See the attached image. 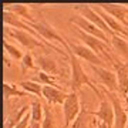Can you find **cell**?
<instances>
[{
    "mask_svg": "<svg viewBox=\"0 0 128 128\" xmlns=\"http://www.w3.org/2000/svg\"><path fill=\"white\" fill-rule=\"evenodd\" d=\"M30 107H32V105H23L18 111L10 112L4 120V128H14L16 127V125L24 118V115L28 114V108H30Z\"/></svg>",
    "mask_w": 128,
    "mask_h": 128,
    "instance_id": "d6986e66",
    "label": "cell"
},
{
    "mask_svg": "<svg viewBox=\"0 0 128 128\" xmlns=\"http://www.w3.org/2000/svg\"><path fill=\"white\" fill-rule=\"evenodd\" d=\"M111 46L115 48V51L122 57L125 61H128V41L124 37L115 34L111 37Z\"/></svg>",
    "mask_w": 128,
    "mask_h": 128,
    "instance_id": "ffe728a7",
    "label": "cell"
},
{
    "mask_svg": "<svg viewBox=\"0 0 128 128\" xmlns=\"http://www.w3.org/2000/svg\"><path fill=\"white\" fill-rule=\"evenodd\" d=\"M76 10H77V12H80L82 17L87 18L88 22H91L94 26H97V27L100 28L101 32H104L107 36H110V37L115 36L114 33L111 32V28L105 24L104 20L100 17V14L97 13V12L92 9L91 6H81V4H80V6H76Z\"/></svg>",
    "mask_w": 128,
    "mask_h": 128,
    "instance_id": "30bf717a",
    "label": "cell"
},
{
    "mask_svg": "<svg viewBox=\"0 0 128 128\" xmlns=\"http://www.w3.org/2000/svg\"><path fill=\"white\" fill-rule=\"evenodd\" d=\"M68 47L78 58L86 60V61H88L91 66H98V67H104L105 66V60H102L100 56H97L96 53H94L90 47L86 46V44H71V43H68Z\"/></svg>",
    "mask_w": 128,
    "mask_h": 128,
    "instance_id": "8fae6325",
    "label": "cell"
},
{
    "mask_svg": "<svg viewBox=\"0 0 128 128\" xmlns=\"http://www.w3.org/2000/svg\"><path fill=\"white\" fill-rule=\"evenodd\" d=\"M41 128H56V120L48 107H44V121Z\"/></svg>",
    "mask_w": 128,
    "mask_h": 128,
    "instance_id": "484cf974",
    "label": "cell"
},
{
    "mask_svg": "<svg viewBox=\"0 0 128 128\" xmlns=\"http://www.w3.org/2000/svg\"><path fill=\"white\" fill-rule=\"evenodd\" d=\"M33 81L38 82L41 86H50V87H57L56 82V76H50V74L44 73V71H38L36 73V76L33 77ZM58 88V87H57Z\"/></svg>",
    "mask_w": 128,
    "mask_h": 128,
    "instance_id": "603a6c76",
    "label": "cell"
},
{
    "mask_svg": "<svg viewBox=\"0 0 128 128\" xmlns=\"http://www.w3.org/2000/svg\"><path fill=\"white\" fill-rule=\"evenodd\" d=\"M20 66H22V73H26L27 70H33L36 67V64H34V58H33V54L30 51H27L24 57L22 58L20 61Z\"/></svg>",
    "mask_w": 128,
    "mask_h": 128,
    "instance_id": "d4e9b609",
    "label": "cell"
},
{
    "mask_svg": "<svg viewBox=\"0 0 128 128\" xmlns=\"http://www.w3.org/2000/svg\"><path fill=\"white\" fill-rule=\"evenodd\" d=\"M4 51L14 60H20L22 61V58L24 57L23 51L20 50V48H17L16 46H13V44H10L9 41H6V40H4Z\"/></svg>",
    "mask_w": 128,
    "mask_h": 128,
    "instance_id": "cb8c5ba5",
    "label": "cell"
},
{
    "mask_svg": "<svg viewBox=\"0 0 128 128\" xmlns=\"http://www.w3.org/2000/svg\"><path fill=\"white\" fill-rule=\"evenodd\" d=\"M63 107V115H64V127L67 128L68 125L77 120V117L81 112V105H80V97L77 91H70Z\"/></svg>",
    "mask_w": 128,
    "mask_h": 128,
    "instance_id": "3957f363",
    "label": "cell"
},
{
    "mask_svg": "<svg viewBox=\"0 0 128 128\" xmlns=\"http://www.w3.org/2000/svg\"><path fill=\"white\" fill-rule=\"evenodd\" d=\"M92 71L96 74L97 81L102 84L105 87V90H108L111 92L118 91V81H117V74L115 71L105 68V67H98V66H91Z\"/></svg>",
    "mask_w": 128,
    "mask_h": 128,
    "instance_id": "52a82bcc",
    "label": "cell"
},
{
    "mask_svg": "<svg viewBox=\"0 0 128 128\" xmlns=\"http://www.w3.org/2000/svg\"><path fill=\"white\" fill-rule=\"evenodd\" d=\"M115 74H117V81H118V92L125 98L128 96V66L118 61L117 58H112Z\"/></svg>",
    "mask_w": 128,
    "mask_h": 128,
    "instance_id": "7c38bea8",
    "label": "cell"
},
{
    "mask_svg": "<svg viewBox=\"0 0 128 128\" xmlns=\"http://www.w3.org/2000/svg\"><path fill=\"white\" fill-rule=\"evenodd\" d=\"M68 22L71 24H74V26H77V28L82 30L84 33H87V34H90V36L97 37L98 40L104 41V43H107V44H111V40H108V36H107L104 32H101L97 26H94L91 22H88L87 18H84L81 14H76V16H73V17H70Z\"/></svg>",
    "mask_w": 128,
    "mask_h": 128,
    "instance_id": "8992f818",
    "label": "cell"
},
{
    "mask_svg": "<svg viewBox=\"0 0 128 128\" xmlns=\"http://www.w3.org/2000/svg\"><path fill=\"white\" fill-rule=\"evenodd\" d=\"M125 105H127V108H128V96L125 97Z\"/></svg>",
    "mask_w": 128,
    "mask_h": 128,
    "instance_id": "f546056e",
    "label": "cell"
},
{
    "mask_svg": "<svg viewBox=\"0 0 128 128\" xmlns=\"http://www.w3.org/2000/svg\"><path fill=\"white\" fill-rule=\"evenodd\" d=\"M100 7L104 10L107 14H110L112 17L120 22V23L125 26L128 28V22H127V16H128V7L121 4H100Z\"/></svg>",
    "mask_w": 128,
    "mask_h": 128,
    "instance_id": "9a60e30c",
    "label": "cell"
},
{
    "mask_svg": "<svg viewBox=\"0 0 128 128\" xmlns=\"http://www.w3.org/2000/svg\"><path fill=\"white\" fill-rule=\"evenodd\" d=\"M4 12H10V13L16 14L17 17H22L26 20V23H36L37 20L30 14L28 6L26 4H4Z\"/></svg>",
    "mask_w": 128,
    "mask_h": 128,
    "instance_id": "e0dca14e",
    "label": "cell"
},
{
    "mask_svg": "<svg viewBox=\"0 0 128 128\" xmlns=\"http://www.w3.org/2000/svg\"><path fill=\"white\" fill-rule=\"evenodd\" d=\"M87 115H88V111L81 110L77 120L73 122V128H87Z\"/></svg>",
    "mask_w": 128,
    "mask_h": 128,
    "instance_id": "4316f807",
    "label": "cell"
},
{
    "mask_svg": "<svg viewBox=\"0 0 128 128\" xmlns=\"http://www.w3.org/2000/svg\"><path fill=\"white\" fill-rule=\"evenodd\" d=\"M3 94H4V100H10V98H13V97H27L28 94L24 90H20L17 86H14V84H10V82H3Z\"/></svg>",
    "mask_w": 128,
    "mask_h": 128,
    "instance_id": "44dd1931",
    "label": "cell"
},
{
    "mask_svg": "<svg viewBox=\"0 0 128 128\" xmlns=\"http://www.w3.org/2000/svg\"><path fill=\"white\" fill-rule=\"evenodd\" d=\"M104 94L108 97V100L111 101L112 108H114V128H125L128 122V115L125 112V108L121 104V101H120L118 96L115 92L108 91V90H105Z\"/></svg>",
    "mask_w": 128,
    "mask_h": 128,
    "instance_id": "9c48e42d",
    "label": "cell"
},
{
    "mask_svg": "<svg viewBox=\"0 0 128 128\" xmlns=\"http://www.w3.org/2000/svg\"><path fill=\"white\" fill-rule=\"evenodd\" d=\"M125 128H128V122H127V127H125Z\"/></svg>",
    "mask_w": 128,
    "mask_h": 128,
    "instance_id": "4dcf8cb0",
    "label": "cell"
},
{
    "mask_svg": "<svg viewBox=\"0 0 128 128\" xmlns=\"http://www.w3.org/2000/svg\"><path fill=\"white\" fill-rule=\"evenodd\" d=\"M36 63L38 64L40 71H44V73L50 74V76H57V73H58L57 63L48 56H37Z\"/></svg>",
    "mask_w": 128,
    "mask_h": 128,
    "instance_id": "ac0fdd59",
    "label": "cell"
},
{
    "mask_svg": "<svg viewBox=\"0 0 128 128\" xmlns=\"http://www.w3.org/2000/svg\"><path fill=\"white\" fill-rule=\"evenodd\" d=\"M4 33L9 37L17 40L20 44L26 48H28V51H33L36 48H46V44L43 43L41 40H38L37 37H34L32 33L28 32H23V30H17V28H12V27H6L4 26Z\"/></svg>",
    "mask_w": 128,
    "mask_h": 128,
    "instance_id": "7a4b0ae2",
    "label": "cell"
},
{
    "mask_svg": "<svg viewBox=\"0 0 128 128\" xmlns=\"http://www.w3.org/2000/svg\"><path fill=\"white\" fill-rule=\"evenodd\" d=\"M77 34H78V37L81 38L82 43H84L87 47H90L97 56H100L102 60H110L111 63H112V58H114V57L111 56L110 47H108L107 43L98 40V38L94 37V36H90V34H87V33H84L82 30H80V28H77Z\"/></svg>",
    "mask_w": 128,
    "mask_h": 128,
    "instance_id": "277c9868",
    "label": "cell"
},
{
    "mask_svg": "<svg viewBox=\"0 0 128 128\" xmlns=\"http://www.w3.org/2000/svg\"><path fill=\"white\" fill-rule=\"evenodd\" d=\"M68 92H64L57 87H50V86H43V98L50 105H63Z\"/></svg>",
    "mask_w": 128,
    "mask_h": 128,
    "instance_id": "4fadbf2b",
    "label": "cell"
},
{
    "mask_svg": "<svg viewBox=\"0 0 128 128\" xmlns=\"http://www.w3.org/2000/svg\"><path fill=\"white\" fill-rule=\"evenodd\" d=\"M88 114L94 115L97 118L105 122L108 125V128H114V108L111 101L107 98L105 94H102V97H100V107L97 111H88Z\"/></svg>",
    "mask_w": 128,
    "mask_h": 128,
    "instance_id": "ba28073f",
    "label": "cell"
},
{
    "mask_svg": "<svg viewBox=\"0 0 128 128\" xmlns=\"http://www.w3.org/2000/svg\"><path fill=\"white\" fill-rule=\"evenodd\" d=\"M66 51H67V56H68V63H70V74H71V80H70V88L71 91H78L82 86H88L92 91L96 92L98 98L102 97V92L98 90V88L92 84V81L90 80V77L87 76V73L84 71L81 63H80V58L74 54L73 51L70 50L68 43L66 46Z\"/></svg>",
    "mask_w": 128,
    "mask_h": 128,
    "instance_id": "6da1fadb",
    "label": "cell"
},
{
    "mask_svg": "<svg viewBox=\"0 0 128 128\" xmlns=\"http://www.w3.org/2000/svg\"><path fill=\"white\" fill-rule=\"evenodd\" d=\"M30 107V125L28 128H41L44 121V105L38 98L33 101Z\"/></svg>",
    "mask_w": 128,
    "mask_h": 128,
    "instance_id": "5bb4252c",
    "label": "cell"
},
{
    "mask_svg": "<svg viewBox=\"0 0 128 128\" xmlns=\"http://www.w3.org/2000/svg\"><path fill=\"white\" fill-rule=\"evenodd\" d=\"M28 125H30V114H26L24 115V118L22 120V121H20L14 128H27Z\"/></svg>",
    "mask_w": 128,
    "mask_h": 128,
    "instance_id": "83f0119b",
    "label": "cell"
},
{
    "mask_svg": "<svg viewBox=\"0 0 128 128\" xmlns=\"http://www.w3.org/2000/svg\"><path fill=\"white\" fill-rule=\"evenodd\" d=\"M97 128H108V125L105 122H102V121H100L98 120V122H97Z\"/></svg>",
    "mask_w": 128,
    "mask_h": 128,
    "instance_id": "f1b7e54d",
    "label": "cell"
},
{
    "mask_svg": "<svg viewBox=\"0 0 128 128\" xmlns=\"http://www.w3.org/2000/svg\"><path fill=\"white\" fill-rule=\"evenodd\" d=\"M92 9L96 10L97 13L100 14V17L102 18V20H104L105 22V24H107V26H108V27L111 28V32L114 33V34H124V36H128V30H127V27H125V26H122V24L120 23V22H117V20H115L114 17H112V16H110V14H107L104 12V10L101 9L100 6H98V7H92Z\"/></svg>",
    "mask_w": 128,
    "mask_h": 128,
    "instance_id": "2e32d148",
    "label": "cell"
},
{
    "mask_svg": "<svg viewBox=\"0 0 128 128\" xmlns=\"http://www.w3.org/2000/svg\"><path fill=\"white\" fill-rule=\"evenodd\" d=\"M28 24H30V27L34 28V30L38 33V36H40L41 38H44V41H47V40L57 41V43H60V44H63L64 48H66V46H67L66 38L61 37L58 33L56 32V28L47 22L46 18H40V20L36 22V23H28Z\"/></svg>",
    "mask_w": 128,
    "mask_h": 128,
    "instance_id": "5b68a950",
    "label": "cell"
},
{
    "mask_svg": "<svg viewBox=\"0 0 128 128\" xmlns=\"http://www.w3.org/2000/svg\"><path fill=\"white\" fill-rule=\"evenodd\" d=\"M22 90L27 92V94H33L36 97H43V86L38 84V82L33 81V80H28V81H22L18 84Z\"/></svg>",
    "mask_w": 128,
    "mask_h": 128,
    "instance_id": "7402d4cb",
    "label": "cell"
}]
</instances>
